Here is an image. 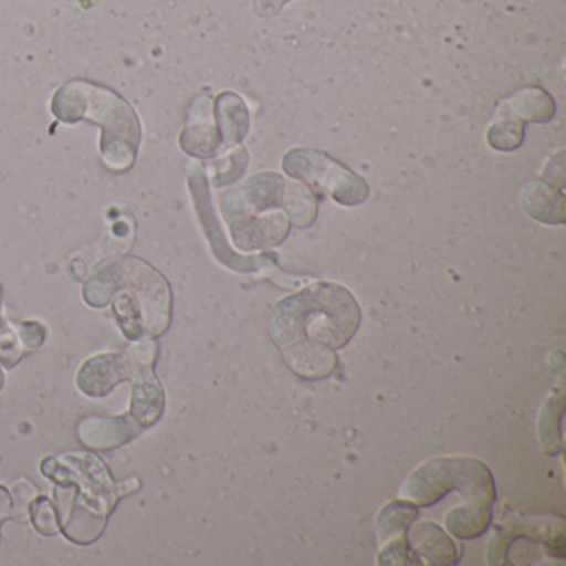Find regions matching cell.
I'll return each mask as SVG.
<instances>
[{"label": "cell", "mask_w": 566, "mask_h": 566, "mask_svg": "<svg viewBox=\"0 0 566 566\" xmlns=\"http://www.w3.org/2000/svg\"><path fill=\"white\" fill-rule=\"evenodd\" d=\"M359 324V304L350 291L321 281L280 301L268 331L294 374L319 380L334 373L337 350L347 346Z\"/></svg>", "instance_id": "obj_1"}, {"label": "cell", "mask_w": 566, "mask_h": 566, "mask_svg": "<svg viewBox=\"0 0 566 566\" xmlns=\"http://www.w3.org/2000/svg\"><path fill=\"white\" fill-rule=\"evenodd\" d=\"M41 472L54 483L61 532L75 545L97 542L118 500L140 489L135 476L115 482L104 460L94 452L49 457L41 463Z\"/></svg>", "instance_id": "obj_2"}, {"label": "cell", "mask_w": 566, "mask_h": 566, "mask_svg": "<svg viewBox=\"0 0 566 566\" xmlns=\"http://www.w3.org/2000/svg\"><path fill=\"white\" fill-rule=\"evenodd\" d=\"M84 300L95 310L112 304L122 333L130 340L155 339L171 324L170 284L140 258L102 261L85 283Z\"/></svg>", "instance_id": "obj_3"}, {"label": "cell", "mask_w": 566, "mask_h": 566, "mask_svg": "<svg viewBox=\"0 0 566 566\" xmlns=\"http://www.w3.org/2000/svg\"><path fill=\"white\" fill-rule=\"evenodd\" d=\"M457 490L463 503L446 516L447 530L457 538H476L492 518L495 483L485 463L470 457H437L410 473L400 496L419 506H432Z\"/></svg>", "instance_id": "obj_4"}, {"label": "cell", "mask_w": 566, "mask_h": 566, "mask_svg": "<svg viewBox=\"0 0 566 566\" xmlns=\"http://www.w3.org/2000/svg\"><path fill=\"white\" fill-rule=\"evenodd\" d=\"M52 114L64 124H97L105 165L115 171L134 167L142 140L140 120L117 92L91 82H69L54 95Z\"/></svg>", "instance_id": "obj_5"}, {"label": "cell", "mask_w": 566, "mask_h": 566, "mask_svg": "<svg viewBox=\"0 0 566 566\" xmlns=\"http://www.w3.org/2000/svg\"><path fill=\"white\" fill-rule=\"evenodd\" d=\"M284 170L297 180L326 191L337 203L356 207L369 197V185L349 168L316 150H293L284 157Z\"/></svg>", "instance_id": "obj_6"}, {"label": "cell", "mask_w": 566, "mask_h": 566, "mask_svg": "<svg viewBox=\"0 0 566 566\" xmlns=\"http://www.w3.org/2000/svg\"><path fill=\"white\" fill-rule=\"evenodd\" d=\"M125 354L130 360V380L134 382L128 416L142 430L150 429L161 419L165 410L164 389L154 373L157 343L154 339L135 340Z\"/></svg>", "instance_id": "obj_7"}, {"label": "cell", "mask_w": 566, "mask_h": 566, "mask_svg": "<svg viewBox=\"0 0 566 566\" xmlns=\"http://www.w3.org/2000/svg\"><path fill=\"white\" fill-rule=\"evenodd\" d=\"M191 193H193L195 203H197L198 214H200L201 223H203L205 231H207L208 240L211 241L214 254L221 263L227 264L228 268L241 273L258 270L260 260L258 258H243L238 256L228 247L224 241L223 233L218 227L217 217H214L213 205H211L210 191L207 187V178L200 170H195L190 177Z\"/></svg>", "instance_id": "obj_8"}, {"label": "cell", "mask_w": 566, "mask_h": 566, "mask_svg": "<svg viewBox=\"0 0 566 566\" xmlns=\"http://www.w3.org/2000/svg\"><path fill=\"white\" fill-rule=\"evenodd\" d=\"M130 360L125 353L91 357L77 374V387L91 399L107 397L118 384L130 380Z\"/></svg>", "instance_id": "obj_9"}, {"label": "cell", "mask_w": 566, "mask_h": 566, "mask_svg": "<svg viewBox=\"0 0 566 566\" xmlns=\"http://www.w3.org/2000/svg\"><path fill=\"white\" fill-rule=\"evenodd\" d=\"M142 432L140 427L130 419V416L91 417L82 420L78 426L81 442L92 450H111L134 440Z\"/></svg>", "instance_id": "obj_10"}, {"label": "cell", "mask_w": 566, "mask_h": 566, "mask_svg": "<svg viewBox=\"0 0 566 566\" xmlns=\"http://www.w3.org/2000/svg\"><path fill=\"white\" fill-rule=\"evenodd\" d=\"M406 542L419 562L420 558H426L429 565H455L459 562L455 543L436 523H417Z\"/></svg>", "instance_id": "obj_11"}, {"label": "cell", "mask_w": 566, "mask_h": 566, "mask_svg": "<svg viewBox=\"0 0 566 566\" xmlns=\"http://www.w3.org/2000/svg\"><path fill=\"white\" fill-rule=\"evenodd\" d=\"M210 111L211 108H201V114L193 112V120L190 122L180 140L187 154L195 157H211L217 154L220 138L214 130Z\"/></svg>", "instance_id": "obj_12"}, {"label": "cell", "mask_w": 566, "mask_h": 566, "mask_svg": "<svg viewBox=\"0 0 566 566\" xmlns=\"http://www.w3.org/2000/svg\"><path fill=\"white\" fill-rule=\"evenodd\" d=\"M218 118L227 145L237 144L248 132V114L238 95L224 94L218 98Z\"/></svg>", "instance_id": "obj_13"}, {"label": "cell", "mask_w": 566, "mask_h": 566, "mask_svg": "<svg viewBox=\"0 0 566 566\" xmlns=\"http://www.w3.org/2000/svg\"><path fill=\"white\" fill-rule=\"evenodd\" d=\"M419 516L416 503L396 500L390 502L386 509L380 512L377 520V530H379L380 539H396L403 535L407 528L416 522Z\"/></svg>", "instance_id": "obj_14"}, {"label": "cell", "mask_w": 566, "mask_h": 566, "mask_svg": "<svg viewBox=\"0 0 566 566\" xmlns=\"http://www.w3.org/2000/svg\"><path fill=\"white\" fill-rule=\"evenodd\" d=\"M513 112L525 120L548 122L555 115V104L542 88H526L513 97Z\"/></svg>", "instance_id": "obj_15"}, {"label": "cell", "mask_w": 566, "mask_h": 566, "mask_svg": "<svg viewBox=\"0 0 566 566\" xmlns=\"http://www.w3.org/2000/svg\"><path fill=\"white\" fill-rule=\"evenodd\" d=\"M29 520L41 535L52 536L61 532L57 510L48 496H35L31 510H29Z\"/></svg>", "instance_id": "obj_16"}, {"label": "cell", "mask_w": 566, "mask_h": 566, "mask_svg": "<svg viewBox=\"0 0 566 566\" xmlns=\"http://www.w3.org/2000/svg\"><path fill=\"white\" fill-rule=\"evenodd\" d=\"M489 144L499 151L516 150L523 144V124L518 120L493 124L489 130Z\"/></svg>", "instance_id": "obj_17"}, {"label": "cell", "mask_w": 566, "mask_h": 566, "mask_svg": "<svg viewBox=\"0 0 566 566\" xmlns=\"http://www.w3.org/2000/svg\"><path fill=\"white\" fill-rule=\"evenodd\" d=\"M24 353V346L19 339L18 327L12 326L4 317L0 316V364L11 369L21 360Z\"/></svg>", "instance_id": "obj_18"}, {"label": "cell", "mask_w": 566, "mask_h": 566, "mask_svg": "<svg viewBox=\"0 0 566 566\" xmlns=\"http://www.w3.org/2000/svg\"><path fill=\"white\" fill-rule=\"evenodd\" d=\"M12 520L19 522H28L29 510H31L32 502L38 496V489L34 483L29 480H19L18 483L12 485Z\"/></svg>", "instance_id": "obj_19"}, {"label": "cell", "mask_w": 566, "mask_h": 566, "mask_svg": "<svg viewBox=\"0 0 566 566\" xmlns=\"http://www.w3.org/2000/svg\"><path fill=\"white\" fill-rule=\"evenodd\" d=\"M379 563L382 565H412L420 563L412 549L407 545L406 538H396L387 543L386 548L379 555Z\"/></svg>", "instance_id": "obj_20"}, {"label": "cell", "mask_w": 566, "mask_h": 566, "mask_svg": "<svg viewBox=\"0 0 566 566\" xmlns=\"http://www.w3.org/2000/svg\"><path fill=\"white\" fill-rule=\"evenodd\" d=\"M18 334L25 350L39 349L44 344L45 336H48L45 327L38 321L19 324Z\"/></svg>", "instance_id": "obj_21"}, {"label": "cell", "mask_w": 566, "mask_h": 566, "mask_svg": "<svg viewBox=\"0 0 566 566\" xmlns=\"http://www.w3.org/2000/svg\"><path fill=\"white\" fill-rule=\"evenodd\" d=\"M12 518V496L6 486L0 485V526L2 523ZM0 542H2V533H0Z\"/></svg>", "instance_id": "obj_22"}, {"label": "cell", "mask_w": 566, "mask_h": 566, "mask_svg": "<svg viewBox=\"0 0 566 566\" xmlns=\"http://www.w3.org/2000/svg\"><path fill=\"white\" fill-rule=\"evenodd\" d=\"M71 273L74 274L75 280H84L85 273H87V266L84 261L74 260L71 264Z\"/></svg>", "instance_id": "obj_23"}, {"label": "cell", "mask_w": 566, "mask_h": 566, "mask_svg": "<svg viewBox=\"0 0 566 566\" xmlns=\"http://www.w3.org/2000/svg\"><path fill=\"white\" fill-rule=\"evenodd\" d=\"M6 376L4 369H2V364H0V390L4 389Z\"/></svg>", "instance_id": "obj_24"}, {"label": "cell", "mask_w": 566, "mask_h": 566, "mask_svg": "<svg viewBox=\"0 0 566 566\" xmlns=\"http://www.w3.org/2000/svg\"><path fill=\"white\" fill-rule=\"evenodd\" d=\"M0 304H2V287H0Z\"/></svg>", "instance_id": "obj_25"}]
</instances>
